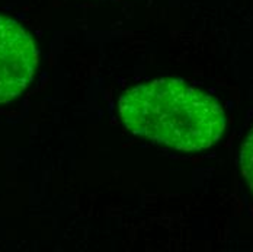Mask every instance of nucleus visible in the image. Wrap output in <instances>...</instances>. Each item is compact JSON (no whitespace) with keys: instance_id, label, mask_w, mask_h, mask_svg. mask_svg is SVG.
I'll list each match as a JSON object with an SVG mask.
<instances>
[{"instance_id":"obj_1","label":"nucleus","mask_w":253,"mask_h":252,"mask_svg":"<svg viewBox=\"0 0 253 252\" xmlns=\"http://www.w3.org/2000/svg\"><path fill=\"white\" fill-rule=\"evenodd\" d=\"M118 112L132 134L179 151L210 149L226 128L221 105L180 79H156L128 89Z\"/></svg>"},{"instance_id":"obj_2","label":"nucleus","mask_w":253,"mask_h":252,"mask_svg":"<svg viewBox=\"0 0 253 252\" xmlns=\"http://www.w3.org/2000/svg\"><path fill=\"white\" fill-rule=\"evenodd\" d=\"M38 61L40 52L32 35L16 21L0 15V103L24 94Z\"/></svg>"},{"instance_id":"obj_3","label":"nucleus","mask_w":253,"mask_h":252,"mask_svg":"<svg viewBox=\"0 0 253 252\" xmlns=\"http://www.w3.org/2000/svg\"><path fill=\"white\" fill-rule=\"evenodd\" d=\"M240 168L253 194V127L240 149Z\"/></svg>"}]
</instances>
